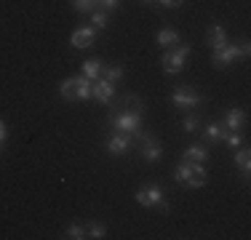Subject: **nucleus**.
<instances>
[{"label":"nucleus","instance_id":"1","mask_svg":"<svg viewBox=\"0 0 251 240\" xmlns=\"http://www.w3.org/2000/svg\"><path fill=\"white\" fill-rule=\"evenodd\" d=\"M110 125H112V131H118V134H134L139 142L145 139V134H142V110L118 112V115L110 118Z\"/></svg>","mask_w":251,"mask_h":240},{"label":"nucleus","instance_id":"2","mask_svg":"<svg viewBox=\"0 0 251 240\" xmlns=\"http://www.w3.org/2000/svg\"><path fill=\"white\" fill-rule=\"evenodd\" d=\"M59 94L70 101H77V99H88L91 96V80L86 75L80 77H67V80L59 86Z\"/></svg>","mask_w":251,"mask_h":240},{"label":"nucleus","instance_id":"3","mask_svg":"<svg viewBox=\"0 0 251 240\" xmlns=\"http://www.w3.org/2000/svg\"><path fill=\"white\" fill-rule=\"evenodd\" d=\"M187 53H190V46L166 48V53H163V72L166 75H179L184 70V56Z\"/></svg>","mask_w":251,"mask_h":240},{"label":"nucleus","instance_id":"4","mask_svg":"<svg viewBox=\"0 0 251 240\" xmlns=\"http://www.w3.org/2000/svg\"><path fill=\"white\" fill-rule=\"evenodd\" d=\"M238 56H241V46L225 43V46L214 48V64H217V67H227V64H230L232 59H238Z\"/></svg>","mask_w":251,"mask_h":240},{"label":"nucleus","instance_id":"5","mask_svg":"<svg viewBox=\"0 0 251 240\" xmlns=\"http://www.w3.org/2000/svg\"><path fill=\"white\" fill-rule=\"evenodd\" d=\"M160 197H163V192H160L158 184H142V187L136 190V203H139V206H155Z\"/></svg>","mask_w":251,"mask_h":240},{"label":"nucleus","instance_id":"6","mask_svg":"<svg viewBox=\"0 0 251 240\" xmlns=\"http://www.w3.org/2000/svg\"><path fill=\"white\" fill-rule=\"evenodd\" d=\"M91 96H94L97 101H101V104H110L112 96H115V83H110V80H97V83H91Z\"/></svg>","mask_w":251,"mask_h":240},{"label":"nucleus","instance_id":"7","mask_svg":"<svg viewBox=\"0 0 251 240\" xmlns=\"http://www.w3.org/2000/svg\"><path fill=\"white\" fill-rule=\"evenodd\" d=\"M198 101H201V96L195 94L193 88H184V86L176 88V91L171 94V104H174V107H182V110H184V107H195Z\"/></svg>","mask_w":251,"mask_h":240},{"label":"nucleus","instance_id":"8","mask_svg":"<svg viewBox=\"0 0 251 240\" xmlns=\"http://www.w3.org/2000/svg\"><path fill=\"white\" fill-rule=\"evenodd\" d=\"M131 149V142H128V134H112L110 139H107V152L110 155H123Z\"/></svg>","mask_w":251,"mask_h":240},{"label":"nucleus","instance_id":"9","mask_svg":"<svg viewBox=\"0 0 251 240\" xmlns=\"http://www.w3.org/2000/svg\"><path fill=\"white\" fill-rule=\"evenodd\" d=\"M94 38H97V29L94 27H80V29H75L73 32V46L75 48H91L94 46Z\"/></svg>","mask_w":251,"mask_h":240},{"label":"nucleus","instance_id":"10","mask_svg":"<svg viewBox=\"0 0 251 240\" xmlns=\"http://www.w3.org/2000/svg\"><path fill=\"white\" fill-rule=\"evenodd\" d=\"M160 155H163V149H160V142L158 139H142V158L147 160V163H158Z\"/></svg>","mask_w":251,"mask_h":240},{"label":"nucleus","instance_id":"11","mask_svg":"<svg viewBox=\"0 0 251 240\" xmlns=\"http://www.w3.org/2000/svg\"><path fill=\"white\" fill-rule=\"evenodd\" d=\"M208 182V173L203 163H190V173H187V187H203Z\"/></svg>","mask_w":251,"mask_h":240},{"label":"nucleus","instance_id":"12","mask_svg":"<svg viewBox=\"0 0 251 240\" xmlns=\"http://www.w3.org/2000/svg\"><path fill=\"white\" fill-rule=\"evenodd\" d=\"M182 160H184V163H206V160H208V149L201 147V144H193V147L184 149Z\"/></svg>","mask_w":251,"mask_h":240},{"label":"nucleus","instance_id":"13","mask_svg":"<svg viewBox=\"0 0 251 240\" xmlns=\"http://www.w3.org/2000/svg\"><path fill=\"white\" fill-rule=\"evenodd\" d=\"M222 123H225V128L238 131V128H243V123H246V112H243V110H238V107H232V110L225 115Z\"/></svg>","mask_w":251,"mask_h":240},{"label":"nucleus","instance_id":"14","mask_svg":"<svg viewBox=\"0 0 251 240\" xmlns=\"http://www.w3.org/2000/svg\"><path fill=\"white\" fill-rule=\"evenodd\" d=\"M206 40H208V46H211V48L225 46L227 43V32H225L222 24H211V27H208V32H206Z\"/></svg>","mask_w":251,"mask_h":240},{"label":"nucleus","instance_id":"15","mask_svg":"<svg viewBox=\"0 0 251 240\" xmlns=\"http://www.w3.org/2000/svg\"><path fill=\"white\" fill-rule=\"evenodd\" d=\"M158 43L163 46V48H174L179 43V35H176V29H169V27H163L158 32Z\"/></svg>","mask_w":251,"mask_h":240},{"label":"nucleus","instance_id":"16","mask_svg":"<svg viewBox=\"0 0 251 240\" xmlns=\"http://www.w3.org/2000/svg\"><path fill=\"white\" fill-rule=\"evenodd\" d=\"M83 75H86L88 80H97V77L101 75V62L99 59H86V62H83Z\"/></svg>","mask_w":251,"mask_h":240},{"label":"nucleus","instance_id":"17","mask_svg":"<svg viewBox=\"0 0 251 240\" xmlns=\"http://www.w3.org/2000/svg\"><path fill=\"white\" fill-rule=\"evenodd\" d=\"M107 24H110V16H107L104 11H101V8L91 11V27L94 29H107Z\"/></svg>","mask_w":251,"mask_h":240},{"label":"nucleus","instance_id":"18","mask_svg":"<svg viewBox=\"0 0 251 240\" xmlns=\"http://www.w3.org/2000/svg\"><path fill=\"white\" fill-rule=\"evenodd\" d=\"M107 235V227L104 224H101V221H91V224H88L86 227V238H104Z\"/></svg>","mask_w":251,"mask_h":240},{"label":"nucleus","instance_id":"19","mask_svg":"<svg viewBox=\"0 0 251 240\" xmlns=\"http://www.w3.org/2000/svg\"><path fill=\"white\" fill-rule=\"evenodd\" d=\"M222 134H225V123H208L206 125V139L217 142V139H222Z\"/></svg>","mask_w":251,"mask_h":240},{"label":"nucleus","instance_id":"20","mask_svg":"<svg viewBox=\"0 0 251 240\" xmlns=\"http://www.w3.org/2000/svg\"><path fill=\"white\" fill-rule=\"evenodd\" d=\"M73 8L86 14V11H97L99 8V0H73Z\"/></svg>","mask_w":251,"mask_h":240},{"label":"nucleus","instance_id":"21","mask_svg":"<svg viewBox=\"0 0 251 240\" xmlns=\"http://www.w3.org/2000/svg\"><path fill=\"white\" fill-rule=\"evenodd\" d=\"M64 238H70V240H83V238H86V227H83V224H70L67 232H64Z\"/></svg>","mask_w":251,"mask_h":240},{"label":"nucleus","instance_id":"22","mask_svg":"<svg viewBox=\"0 0 251 240\" xmlns=\"http://www.w3.org/2000/svg\"><path fill=\"white\" fill-rule=\"evenodd\" d=\"M101 72H104V80H110V83H118L123 77V67H118V64H112V67H107Z\"/></svg>","mask_w":251,"mask_h":240},{"label":"nucleus","instance_id":"23","mask_svg":"<svg viewBox=\"0 0 251 240\" xmlns=\"http://www.w3.org/2000/svg\"><path fill=\"white\" fill-rule=\"evenodd\" d=\"M187 173H190V163H184V160H182V163L176 166V171H174V179L179 184H187Z\"/></svg>","mask_w":251,"mask_h":240},{"label":"nucleus","instance_id":"24","mask_svg":"<svg viewBox=\"0 0 251 240\" xmlns=\"http://www.w3.org/2000/svg\"><path fill=\"white\" fill-rule=\"evenodd\" d=\"M235 163H238V168L249 171V166H251V155H249V149H241V152L235 155Z\"/></svg>","mask_w":251,"mask_h":240},{"label":"nucleus","instance_id":"25","mask_svg":"<svg viewBox=\"0 0 251 240\" xmlns=\"http://www.w3.org/2000/svg\"><path fill=\"white\" fill-rule=\"evenodd\" d=\"M126 110H142L139 96H126Z\"/></svg>","mask_w":251,"mask_h":240},{"label":"nucleus","instance_id":"26","mask_svg":"<svg viewBox=\"0 0 251 240\" xmlns=\"http://www.w3.org/2000/svg\"><path fill=\"white\" fill-rule=\"evenodd\" d=\"M198 123H201V120L198 118H184V131H190V134H193V131H198Z\"/></svg>","mask_w":251,"mask_h":240},{"label":"nucleus","instance_id":"27","mask_svg":"<svg viewBox=\"0 0 251 240\" xmlns=\"http://www.w3.org/2000/svg\"><path fill=\"white\" fill-rule=\"evenodd\" d=\"M99 8L101 11H112V8H118V0H99Z\"/></svg>","mask_w":251,"mask_h":240},{"label":"nucleus","instance_id":"28","mask_svg":"<svg viewBox=\"0 0 251 240\" xmlns=\"http://www.w3.org/2000/svg\"><path fill=\"white\" fill-rule=\"evenodd\" d=\"M184 0H158V5H166V8H179Z\"/></svg>","mask_w":251,"mask_h":240},{"label":"nucleus","instance_id":"29","mask_svg":"<svg viewBox=\"0 0 251 240\" xmlns=\"http://www.w3.org/2000/svg\"><path fill=\"white\" fill-rule=\"evenodd\" d=\"M5 136H8V125H5V120H0V144L5 142Z\"/></svg>","mask_w":251,"mask_h":240},{"label":"nucleus","instance_id":"30","mask_svg":"<svg viewBox=\"0 0 251 240\" xmlns=\"http://www.w3.org/2000/svg\"><path fill=\"white\" fill-rule=\"evenodd\" d=\"M249 53H251V46H249V43H241V56H243V59H246V56H249Z\"/></svg>","mask_w":251,"mask_h":240},{"label":"nucleus","instance_id":"31","mask_svg":"<svg viewBox=\"0 0 251 240\" xmlns=\"http://www.w3.org/2000/svg\"><path fill=\"white\" fill-rule=\"evenodd\" d=\"M0 152H3V144H0Z\"/></svg>","mask_w":251,"mask_h":240}]
</instances>
